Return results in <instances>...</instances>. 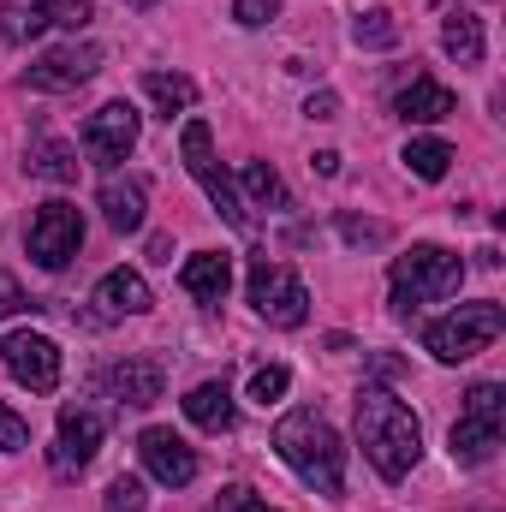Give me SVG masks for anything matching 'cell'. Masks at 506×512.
<instances>
[{
    "mask_svg": "<svg viewBox=\"0 0 506 512\" xmlns=\"http://www.w3.org/2000/svg\"><path fill=\"white\" fill-rule=\"evenodd\" d=\"M358 447L387 483H405L417 471V459H423V423L387 387H364L358 393Z\"/></svg>",
    "mask_w": 506,
    "mask_h": 512,
    "instance_id": "cell-1",
    "label": "cell"
},
{
    "mask_svg": "<svg viewBox=\"0 0 506 512\" xmlns=\"http://www.w3.org/2000/svg\"><path fill=\"white\" fill-rule=\"evenodd\" d=\"M274 453L298 471L304 489H316V495H340V489H346V447H340V435H334L328 417H316V411H286V417L274 423Z\"/></svg>",
    "mask_w": 506,
    "mask_h": 512,
    "instance_id": "cell-2",
    "label": "cell"
},
{
    "mask_svg": "<svg viewBox=\"0 0 506 512\" xmlns=\"http://www.w3.org/2000/svg\"><path fill=\"white\" fill-rule=\"evenodd\" d=\"M465 286V256L441 251V245H411L393 262V316L411 322L423 304H441Z\"/></svg>",
    "mask_w": 506,
    "mask_h": 512,
    "instance_id": "cell-3",
    "label": "cell"
},
{
    "mask_svg": "<svg viewBox=\"0 0 506 512\" xmlns=\"http://www.w3.org/2000/svg\"><path fill=\"white\" fill-rule=\"evenodd\" d=\"M501 328H506V310L495 298H477V304H459V310H447L441 322H429V328H423V352H429L435 364H465V358L489 352V346L501 340Z\"/></svg>",
    "mask_w": 506,
    "mask_h": 512,
    "instance_id": "cell-4",
    "label": "cell"
},
{
    "mask_svg": "<svg viewBox=\"0 0 506 512\" xmlns=\"http://www.w3.org/2000/svg\"><path fill=\"white\" fill-rule=\"evenodd\" d=\"M501 435H506V387L501 382H477L471 393H465V411H459L453 435H447L453 465H483V459H495Z\"/></svg>",
    "mask_w": 506,
    "mask_h": 512,
    "instance_id": "cell-5",
    "label": "cell"
},
{
    "mask_svg": "<svg viewBox=\"0 0 506 512\" xmlns=\"http://www.w3.org/2000/svg\"><path fill=\"white\" fill-rule=\"evenodd\" d=\"M179 155H185V173H191V179L203 185V197L215 203V215H221L227 227H251L245 197H239L233 173L215 161V131L203 126V120H185V131H179Z\"/></svg>",
    "mask_w": 506,
    "mask_h": 512,
    "instance_id": "cell-6",
    "label": "cell"
},
{
    "mask_svg": "<svg viewBox=\"0 0 506 512\" xmlns=\"http://www.w3.org/2000/svg\"><path fill=\"white\" fill-rule=\"evenodd\" d=\"M251 304H256V316H262L268 328H304V316H310L304 280H298L292 268L268 262V256L251 262Z\"/></svg>",
    "mask_w": 506,
    "mask_h": 512,
    "instance_id": "cell-7",
    "label": "cell"
},
{
    "mask_svg": "<svg viewBox=\"0 0 506 512\" xmlns=\"http://www.w3.org/2000/svg\"><path fill=\"white\" fill-rule=\"evenodd\" d=\"M90 0H0V42H36L48 30H84Z\"/></svg>",
    "mask_w": 506,
    "mask_h": 512,
    "instance_id": "cell-8",
    "label": "cell"
},
{
    "mask_svg": "<svg viewBox=\"0 0 506 512\" xmlns=\"http://www.w3.org/2000/svg\"><path fill=\"white\" fill-rule=\"evenodd\" d=\"M78 245H84V215H78V203L54 197V203H42V209L30 215V256H36V268L60 274V268L78 256Z\"/></svg>",
    "mask_w": 506,
    "mask_h": 512,
    "instance_id": "cell-9",
    "label": "cell"
},
{
    "mask_svg": "<svg viewBox=\"0 0 506 512\" xmlns=\"http://www.w3.org/2000/svg\"><path fill=\"white\" fill-rule=\"evenodd\" d=\"M96 72H102V48H96V42H66V48H48L42 60H30L24 90L66 96V90H84Z\"/></svg>",
    "mask_w": 506,
    "mask_h": 512,
    "instance_id": "cell-10",
    "label": "cell"
},
{
    "mask_svg": "<svg viewBox=\"0 0 506 512\" xmlns=\"http://www.w3.org/2000/svg\"><path fill=\"white\" fill-rule=\"evenodd\" d=\"M0 364H6L12 382L30 387V393H54V387H60V346H54L48 334H30V328L6 334V340H0Z\"/></svg>",
    "mask_w": 506,
    "mask_h": 512,
    "instance_id": "cell-11",
    "label": "cell"
},
{
    "mask_svg": "<svg viewBox=\"0 0 506 512\" xmlns=\"http://www.w3.org/2000/svg\"><path fill=\"white\" fill-rule=\"evenodd\" d=\"M102 435H108L102 411H90V405H60V435H54V453H48L54 477H78V471L96 459Z\"/></svg>",
    "mask_w": 506,
    "mask_h": 512,
    "instance_id": "cell-12",
    "label": "cell"
},
{
    "mask_svg": "<svg viewBox=\"0 0 506 512\" xmlns=\"http://www.w3.org/2000/svg\"><path fill=\"white\" fill-rule=\"evenodd\" d=\"M137 131H143V114L131 102H102L84 120V155L102 161V167H114V161H126L131 149H137Z\"/></svg>",
    "mask_w": 506,
    "mask_h": 512,
    "instance_id": "cell-13",
    "label": "cell"
},
{
    "mask_svg": "<svg viewBox=\"0 0 506 512\" xmlns=\"http://www.w3.org/2000/svg\"><path fill=\"white\" fill-rule=\"evenodd\" d=\"M137 459L161 489H191L197 483V453L173 435V429H143L137 435Z\"/></svg>",
    "mask_w": 506,
    "mask_h": 512,
    "instance_id": "cell-14",
    "label": "cell"
},
{
    "mask_svg": "<svg viewBox=\"0 0 506 512\" xmlns=\"http://www.w3.org/2000/svg\"><path fill=\"white\" fill-rule=\"evenodd\" d=\"M96 387L114 399V405H131V411H143V405H155L161 399V387H167V370L155 364V358H126V364H114V370H102Z\"/></svg>",
    "mask_w": 506,
    "mask_h": 512,
    "instance_id": "cell-15",
    "label": "cell"
},
{
    "mask_svg": "<svg viewBox=\"0 0 506 512\" xmlns=\"http://www.w3.org/2000/svg\"><path fill=\"white\" fill-rule=\"evenodd\" d=\"M90 304H96L102 322H120V316H149V310H155V292H149V280H143L137 268H114V274L96 280Z\"/></svg>",
    "mask_w": 506,
    "mask_h": 512,
    "instance_id": "cell-16",
    "label": "cell"
},
{
    "mask_svg": "<svg viewBox=\"0 0 506 512\" xmlns=\"http://www.w3.org/2000/svg\"><path fill=\"white\" fill-rule=\"evenodd\" d=\"M179 286L197 298V304H227V292H233V256L227 251H197L185 256V268H179Z\"/></svg>",
    "mask_w": 506,
    "mask_h": 512,
    "instance_id": "cell-17",
    "label": "cell"
},
{
    "mask_svg": "<svg viewBox=\"0 0 506 512\" xmlns=\"http://www.w3.org/2000/svg\"><path fill=\"white\" fill-rule=\"evenodd\" d=\"M102 215L114 233H143V215H149V185L131 179V173H108L102 179Z\"/></svg>",
    "mask_w": 506,
    "mask_h": 512,
    "instance_id": "cell-18",
    "label": "cell"
},
{
    "mask_svg": "<svg viewBox=\"0 0 506 512\" xmlns=\"http://www.w3.org/2000/svg\"><path fill=\"white\" fill-rule=\"evenodd\" d=\"M393 114H399L405 126H435V120L459 114V96H453L447 84H435V78H411V84L393 96Z\"/></svg>",
    "mask_w": 506,
    "mask_h": 512,
    "instance_id": "cell-19",
    "label": "cell"
},
{
    "mask_svg": "<svg viewBox=\"0 0 506 512\" xmlns=\"http://www.w3.org/2000/svg\"><path fill=\"white\" fill-rule=\"evenodd\" d=\"M24 173L30 179H48V185H72L78 179V149L60 143V137H48V131H36L24 143Z\"/></svg>",
    "mask_w": 506,
    "mask_h": 512,
    "instance_id": "cell-20",
    "label": "cell"
},
{
    "mask_svg": "<svg viewBox=\"0 0 506 512\" xmlns=\"http://www.w3.org/2000/svg\"><path fill=\"white\" fill-rule=\"evenodd\" d=\"M185 417L209 435H227L233 429V387L227 382H197L185 393Z\"/></svg>",
    "mask_w": 506,
    "mask_h": 512,
    "instance_id": "cell-21",
    "label": "cell"
},
{
    "mask_svg": "<svg viewBox=\"0 0 506 512\" xmlns=\"http://www.w3.org/2000/svg\"><path fill=\"white\" fill-rule=\"evenodd\" d=\"M441 48L459 60V66H483V54H489V42H483V18L477 12H447L441 18Z\"/></svg>",
    "mask_w": 506,
    "mask_h": 512,
    "instance_id": "cell-22",
    "label": "cell"
},
{
    "mask_svg": "<svg viewBox=\"0 0 506 512\" xmlns=\"http://www.w3.org/2000/svg\"><path fill=\"white\" fill-rule=\"evenodd\" d=\"M245 197H251L256 209H268V215H280V209H292V191H286V179L274 173V161H251L239 179H233Z\"/></svg>",
    "mask_w": 506,
    "mask_h": 512,
    "instance_id": "cell-23",
    "label": "cell"
},
{
    "mask_svg": "<svg viewBox=\"0 0 506 512\" xmlns=\"http://www.w3.org/2000/svg\"><path fill=\"white\" fill-rule=\"evenodd\" d=\"M143 96L173 120V114H191L197 108V84L185 72H143Z\"/></svg>",
    "mask_w": 506,
    "mask_h": 512,
    "instance_id": "cell-24",
    "label": "cell"
},
{
    "mask_svg": "<svg viewBox=\"0 0 506 512\" xmlns=\"http://www.w3.org/2000/svg\"><path fill=\"white\" fill-rule=\"evenodd\" d=\"M399 161H405L417 179H429V185H435V179H447V167H453V143H441V137H411Z\"/></svg>",
    "mask_w": 506,
    "mask_h": 512,
    "instance_id": "cell-25",
    "label": "cell"
},
{
    "mask_svg": "<svg viewBox=\"0 0 506 512\" xmlns=\"http://www.w3.org/2000/svg\"><path fill=\"white\" fill-rule=\"evenodd\" d=\"M352 42H358V48H393V42H399V18H393V12H381V6L358 12Z\"/></svg>",
    "mask_w": 506,
    "mask_h": 512,
    "instance_id": "cell-26",
    "label": "cell"
},
{
    "mask_svg": "<svg viewBox=\"0 0 506 512\" xmlns=\"http://www.w3.org/2000/svg\"><path fill=\"white\" fill-rule=\"evenodd\" d=\"M286 387H292V370H286V364H262V370L251 376V399L256 405H274Z\"/></svg>",
    "mask_w": 506,
    "mask_h": 512,
    "instance_id": "cell-27",
    "label": "cell"
},
{
    "mask_svg": "<svg viewBox=\"0 0 506 512\" xmlns=\"http://www.w3.org/2000/svg\"><path fill=\"white\" fill-rule=\"evenodd\" d=\"M143 477H114L108 483V512H143Z\"/></svg>",
    "mask_w": 506,
    "mask_h": 512,
    "instance_id": "cell-28",
    "label": "cell"
},
{
    "mask_svg": "<svg viewBox=\"0 0 506 512\" xmlns=\"http://www.w3.org/2000/svg\"><path fill=\"white\" fill-rule=\"evenodd\" d=\"M280 6H286V0H233V18H239L245 30H262V24L280 18Z\"/></svg>",
    "mask_w": 506,
    "mask_h": 512,
    "instance_id": "cell-29",
    "label": "cell"
},
{
    "mask_svg": "<svg viewBox=\"0 0 506 512\" xmlns=\"http://www.w3.org/2000/svg\"><path fill=\"white\" fill-rule=\"evenodd\" d=\"M24 447H30V423L12 405H0V453H24Z\"/></svg>",
    "mask_w": 506,
    "mask_h": 512,
    "instance_id": "cell-30",
    "label": "cell"
},
{
    "mask_svg": "<svg viewBox=\"0 0 506 512\" xmlns=\"http://www.w3.org/2000/svg\"><path fill=\"white\" fill-rule=\"evenodd\" d=\"M215 512H274L256 489H245V483H227L221 489V501H215Z\"/></svg>",
    "mask_w": 506,
    "mask_h": 512,
    "instance_id": "cell-31",
    "label": "cell"
},
{
    "mask_svg": "<svg viewBox=\"0 0 506 512\" xmlns=\"http://www.w3.org/2000/svg\"><path fill=\"white\" fill-rule=\"evenodd\" d=\"M340 239H346V245H387V227H381V221L346 215V221H340Z\"/></svg>",
    "mask_w": 506,
    "mask_h": 512,
    "instance_id": "cell-32",
    "label": "cell"
},
{
    "mask_svg": "<svg viewBox=\"0 0 506 512\" xmlns=\"http://www.w3.org/2000/svg\"><path fill=\"white\" fill-rule=\"evenodd\" d=\"M12 310H30V298H24V286L0 268V316H12Z\"/></svg>",
    "mask_w": 506,
    "mask_h": 512,
    "instance_id": "cell-33",
    "label": "cell"
},
{
    "mask_svg": "<svg viewBox=\"0 0 506 512\" xmlns=\"http://www.w3.org/2000/svg\"><path fill=\"white\" fill-rule=\"evenodd\" d=\"M304 114H310V120H340V96H334V90H316V96L304 102Z\"/></svg>",
    "mask_w": 506,
    "mask_h": 512,
    "instance_id": "cell-34",
    "label": "cell"
},
{
    "mask_svg": "<svg viewBox=\"0 0 506 512\" xmlns=\"http://www.w3.org/2000/svg\"><path fill=\"white\" fill-rule=\"evenodd\" d=\"M310 167H316L322 179H334V173H340V155H334V149H316V155H310Z\"/></svg>",
    "mask_w": 506,
    "mask_h": 512,
    "instance_id": "cell-35",
    "label": "cell"
},
{
    "mask_svg": "<svg viewBox=\"0 0 506 512\" xmlns=\"http://www.w3.org/2000/svg\"><path fill=\"white\" fill-rule=\"evenodd\" d=\"M126 6H137V12H149V6H155V0H126Z\"/></svg>",
    "mask_w": 506,
    "mask_h": 512,
    "instance_id": "cell-36",
    "label": "cell"
}]
</instances>
